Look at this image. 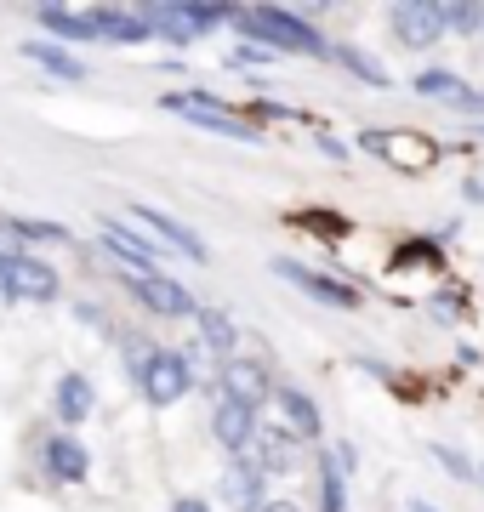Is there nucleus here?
Here are the masks:
<instances>
[{
  "mask_svg": "<svg viewBox=\"0 0 484 512\" xmlns=\"http://www.w3.org/2000/svg\"><path fill=\"white\" fill-rule=\"evenodd\" d=\"M251 40H262L268 52H297V57H331V40L319 35L314 23H302L297 12H285V6H251V12H234Z\"/></svg>",
  "mask_w": 484,
  "mask_h": 512,
  "instance_id": "f257e3e1",
  "label": "nucleus"
},
{
  "mask_svg": "<svg viewBox=\"0 0 484 512\" xmlns=\"http://www.w3.org/2000/svg\"><path fill=\"white\" fill-rule=\"evenodd\" d=\"M131 376H137L143 404H154V410L183 404V393L194 387V365H188V353H177V348H149L143 353V365L131 370Z\"/></svg>",
  "mask_w": 484,
  "mask_h": 512,
  "instance_id": "f03ea898",
  "label": "nucleus"
},
{
  "mask_svg": "<svg viewBox=\"0 0 484 512\" xmlns=\"http://www.w3.org/2000/svg\"><path fill=\"white\" fill-rule=\"evenodd\" d=\"M171 114H183V120H194L200 131H217V137H234V143H262V131L245 120V114H234L228 103H217V97H205V92H171L160 97Z\"/></svg>",
  "mask_w": 484,
  "mask_h": 512,
  "instance_id": "7ed1b4c3",
  "label": "nucleus"
},
{
  "mask_svg": "<svg viewBox=\"0 0 484 512\" xmlns=\"http://www.w3.org/2000/svg\"><path fill=\"white\" fill-rule=\"evenodd\" d=\"M0 296L6 302H57L63 296V279H57L52 262H40L29 251H12L6 268H0Z\"/></svg>",
  "mask_w": 484,
  "mask_h": 512,
  "instance_id": "20e7f679",
  "label": "nucleus"
},
{
  "mask_svg": "<svg viewBox=\"0 0 484 512\" xmlns=\"http://www.w3.org/2000/svg\"><path fill=\"white\" fill-rule=\"evenodd\" d=\"M97 239H103V251H109L114 262H126V279L160 274V251H154L149 239L137 234V228H126V222L103 217V228H97Z\"/></svg>",
  "mask_w": 484,
  "mask_h": 512,
  "instance_id": "39448f33",
  "label": "nucleus"
},
{
  "mask_svg": "<svg viewBox=\"0 0 484 512\" xmlns=\"http://www.w3.org/2000/svg\"><path fill=\"white\" fill-rule=\"evenodd\" d=\"M274 274H280L285 285H297V291H308L314 302L336 308V313L359 308V291H354V285H342V279H331V274H314V268H302V262H291V256H280V262H274Z\"/></svg>",
  "mask_w": 484,
  "mask_h": 512,
  "instance_id": "423d86ee",
  "label": "nucleus"
},
{
  "mask_svg": "<svg viewBox=\"0 0 484 512\" xmlns=\"http://www.w3.org/2000/svg\"><path fill=\"white\" fill-rule=\"evenodd\" d=\"M131 296L143 302L149 313H160V319H194V296H188V285H177L171 274H143V279H126Z\"/></svg>",
  "mask_w": 484,
  "mask_h": 512,
  "instance_id": "0eeeda50",
  "label": "nucleus"
},
{
  "mask_svg": "<svg viewBox=\"0 0 484 512\" xmlns=\"http://www.w3.org/2000/svg\"><path fill=\"white\" fill-rule=\"evenodd\" d=\"M223 399L228 404H245V410H262V404L274 399V382H268V370L262 359H223Z\"/></svg>",
  "mask_w": 484,
  "mask_h": 512,
  "instance_id": "6e6552de",
  "label": "nucleus"
},
{
  "mask_svg": "<svg viewBox=\"0 0 484 512\" xmlns=\"http://www.w3.org/2000/svg\"><path fill=\"white\" fill-rule=\"evenodd\" d=\"M40 461H46V478L52 484H86L92 478V450L75 433H52V439L40 444Z\"/></svg>",
  "mask_w": 484,
  "mask_h": 512,
  "instance_id": "1a4fd4ad",
  "label": "nucleus"
},
{
  "mask_svg": "<svg viewBox=\"0 0 484 512\" xmlns=\"http://www.w3.org/2000/svg\"><path fill=\"white\" fill-rule=\"evenodd\" d=\"M92 410H97L92 376H86V370H63V376H57V387H52V416L63 421V433H75Z\"/></svg>",
  "mask_w": 484,
  "mask_h": 512,
  "instance_id": "9d476101",
  "label": "nucleus"
},
{
  "mask_svg": "<svg viewBox=\"0 0 484 512\" xmlns=\"http://www.w3.org/2000/svg\"><path fill=\"white\" fill-rule=\"evenodd\" d=\"M86 18H92V29H97L103 46H143V40H154L149 23H143V12H131V6H92Z\"/></svg>",
  "mask_w": 484,
  "mask_h": 512,
  "instance_id": "9b49d317",
  "label": "nucleus"
},
{
  "mask_svg": "<svg viewBox=\"0 0 484 512\" xmlns=\"http://www.w3.org/2000/svg\"><path fill=\"white\" fill-rule=\"evenodd\" d=\"M131 217L143 222L154 239H166L171 251H183L188 262H205V239L188 228V222H177V217H166V211H154V205H131Z\"/></svg>",
  "mask_w": 484,
  "mask_h": 512,
  "instance_id": "f8f14e48",
  "label": "nucleus"
},
{
  "mask_svg": "<svg viewBox=\"0 0 484 512\" xmlns=\"http://www.w3.org/2000/svg\"><path fill=\"white\" fill-rule=\"evenodd\" d=\"M211 433H217V444H223L228 456L240 461L245 450H251V439H257V410H245V404H217L211 410Z\"/></svg>",
  "mask_w": 484,
  "mask_h": 512,
  "instance_id": "ddd939ff",
  "label": "nucleus"
},
{
  "mask_svg": "<svg viewBox=\"0 0 484 512\" xmlns=\"http://www.w3.org/2000/svg\"><path fill=\"white\" fill-rule=\"evenodd\" d=\"M388 23H393V40H399V46H416V52L445 40V29H439V12H433V6H393Z\"/></svg>",
  "mask_w": 484,
  "mask_h": 512,
  "instance_id": "4468645a",
  "label": "nucleus"
},
{
  "mask_svg": "<svg viewBox=\"0 0 484 512\" xmlns=\"http://www.w3.org/2000/svg\"><path fill=\"white\" fill-rule=\"evenodd\" d=\"M359 143L371 148V154H382V160H393V165H422L433 160V143H416V137H399V131H382V126H371V131H359Z\"/></svg>",
  "mask_w": 484,
  "mask_h": 512,
  "instance_id": "2eb2a0df",
  "label": "nucleus"
},
{
  "mask_svg": "<svg viewBox=\"0 0 484 512\" xmlns=\"http://www.w3.org/2000/svg\"><path fill=\"white\" fill-rule=\"evenodd\" d=\"M23 57H29L35 69H46L52 80H63V86H80V80H86V63H80L69 46H52V40H23Z\"/></svg>",
  "mask_w": 484,
  "mask_h": 512,
  "instance_id": "dca6fc26",
  "label": "nucleus"
},
{
  "mask_svg": "<svg viewBox=\"0 0 484 512\" xmlns=\"http://www.w3.org/2000/svg\"><path fill=\"white\" fill-rule=\"evenodd\" d=\"M410 92L416 97H428V103H456V109H484V97L479 92H467L462 80L450 69H428V74H416L410 80Z\"/></svg>",
  "mask_w": 484,
  "mask_h": 512,
  "instance_id": "f3484780",
  "label": "nucleus"
},
{
  "mask_svg": "<svg viewBox=\"0 0 484 512\" xmlns=\"http://www.w3.org/2000/svg\"><path fill=\"white\" fill-rule=\"evenodd\" d=\"M240 461H251V467H257L262 478H268V473H291V467H297V450H291V433H274V427L262 433V427H257V439H251V450H245Z\"/></svg>",
  "mask_w": 484,
  "mask_h": 512,
  "instance_id": "a211bd4d",
  "label": "nucleus"
},
{
  "mask_svg": "<svg viewBox=\"0 0 484 512\" xmlns=\"http://www.w3.org/2000/svg\"><path fill=\"white\" fill-rule=\"evenodd\" d=\"M262 484H268V478H262L257 467H251V461H234V467L223 473V484H217V495H223L228 507L257 512V507H262Z\"/></svg>",
  "mask_w": 484,
  "mask_h": 512,
  "instance_id": "6ab92c4d",
  "label": "nucleus"
},
{
  "mask_svg": "<svg viewBox=\"0 0 484 512\" xmlns=\"http://www.w3.org/2000/svg\"><path fill=\"white\" fill-rule=\"evenodd\" d=\"M274 404H280V416L291 421V433H297V439H319V427H325V421H319V404L308 399L302 387H274Z\"/></svg>",
  "mask_w": 484,
  "mask_h": 512,
  "instance_id": "aec40b11",
  "label": "nucleus"
},
{
  "mask_svg": "<svg viewBox=\"0 0 484 512\" xmlns=\"http://www.w3.org/2000/svg\"><path fill=\"white\" fill-rule=\"evenodd\" d=\"M194 325H200V342L217 353V359H234V348H240V325H234L223 308H194Z\"/></svg>",
  "mask_w": 484,
  "mask_h": 512,
  "instance_id": "412c9836",
  "label": "nucleus"
},
{
  "mask_svg": "<svg viewBox=\"0 0 484 512\" xmlns=\"http://www.w3.org/2000/svg\"><path fill=\"white\" fill-rule=\"evenodd\" d=\"M6 239L12 245H69L75 234L52 217H6Z\"/></svg>",
  "mask_w": 484,
  "mask_h": 512,
  "instance_id": "4be33fe9",
  "label": "nucleus"
},
{
  "mask_svg": "<svg viewBox=\"0 0 484 512\" xmlns=\"http://www.w3.org/2000/svg\"><path fill=\"white\" fill-rule=\"evenodd\" d=\"M35 18H40V29L57 35V40H97V29H92L86 12H69V6H40Z\"/></svg>",
  "mask_w": 484,
  "mask_h": 512,
  "instance_id": "5701e85b",
  "label": "nucleus"
},
{
  "mask_svg": "<svg viewBox=\"0 0 484 512\" xmlns=\"http://www.w3.org/2000/svg\"><path fill=\"white\" fill-rule=\"evenodd\" d=\"M331 57H336V63H342L348 74H359L365 86H376V92H388V86H393L388 69H382V63H376L371 52H359V46H331Z\"/></svg>",
  "mask_w": 484,
  "mask_h": 512,
  "instance_id": "b1692460",
  "label": "nucleus"
},
{
  "mask_svg": "<svg viewBox=\"0 0 484 512\" xmlns=\"http://www.w3.org/2000/svg\"><path fill=\"white\" fill-rule=\"evenodd\" d=\"M319 512H348V478L319 456Z\"/></svg>",
  "mask_w": 484,
  "mask_h": 512,
  "instance_id": "393cba45",
  "label": "nucleus"
},
{
  "mask_svg": "<svg viewBox=\"0 0 484 512\" xmlns=\"http://www.w3.org/2000/svg\"><path fill=\"white\" fill-rule=\"evenodd\" d=\"M177 18H183L194 35H205V29H217V23H234V6H200V0H183Z\"/></svg>",
  "mask_w": 484,
  "mask_h": 512,
  "instance_id": "a878e982",
  "label": "nucleus"
},
{
  "mask_svg": "<svg viewBox=\"0 0 484 512\" xmlns=\"http://www.w3.org/2000/svg\"><path fill=\"white\" fill-rule=\"evenodd\" d=\"M439 12V29H456V35H479L484 29V6H433Z\"/></svg>",
  "mask_w": 484,
  "mask_h": 512,
  "instance_id": "bb28decb",
  "label": "nucleus"
},
{
  "mask_svg": "<svg viewBox=\"0 0 484 512\" xmlns=\"http://www.w3.org/2000/svg\"><path fill=\"white\" fill-rule=\"evenodd\" d=\"M433 461H439L445 473H456V478H473V461H467L462 450H450V444H433Z\"/></svg>",
  "mask_w": 484,
  "mask_h": 512,
  "instance_id": "cd10ccee",
  "label": "nucleus"
},
{
  "mask_svg": "<svg viewBox=\"0 0 484 512\" xmlns=\"http://www.w3.org/2000/svg\"><path fill=\"white\" fill-rule=\"evenodd\" d=\"M171 512H211V507H205L200 495H177V501H171Z\"/></svg>",
  "mask_w": 484,
  "mask_h": 512,
  "instance_id": "c85d7f7f",
  "label": "nucleus"
},
{
  "mask_svg": "<svg viewBox=\"0 0 484 512\" xmlns=\"http://www.w3.org/2000/svg\"><path fill=\"white\" fill-rule=\"evenodd\" d=\"M257 512H297V501H262Z\"/></svg>",
  "mask_w": 484,
  "mask_h": 512,
  "instance_id": "c756f323",
  "label": "nucleus"
},
{
  "mask_svg": "<svg viewBox=\"0 0 484 512\" xmlns=\"http://www.w3.org/2000/svg\"><path fill=\"white\" fill-rule=\"evenodd\" d=\"M410 512H439V507H428V501H410Z\"/></svg>",
  "mask_w": 484,
  "mask_h": 512,
  "instance_id": "7c9ffc66",
  "label": "nucleus"
},
{
  "mask_svg": "<svg viewBox=\"0 0 484 512\" xmlns=\"http://www.w3.org/2000/svg\"><path fill=\"white\" fill-rule=\"evenodd\" d=\"M479 478H484V467H479Z\"/></svg>",
  "mask_w": 484,
  "mask_h": 512,
  "instance_id": "2f4dec72",
  "label": "nucleus"
}]
</instances>
